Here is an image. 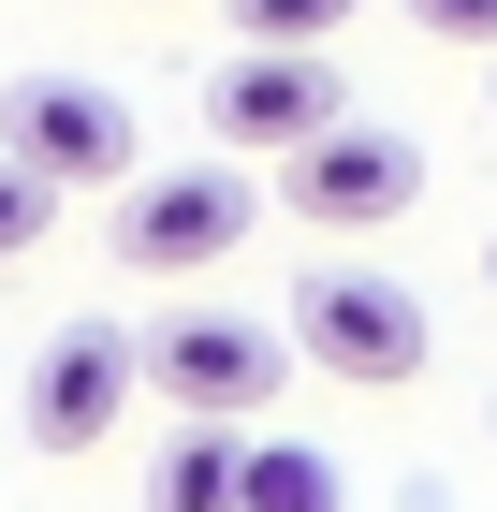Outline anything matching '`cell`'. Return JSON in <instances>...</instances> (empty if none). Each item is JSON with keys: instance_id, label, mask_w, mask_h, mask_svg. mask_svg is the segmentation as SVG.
Segmentation results:
<instances>
[{"instance_id": "ba28073f", "label": "cell", "mask_w": 497, "mask_h": 512, "mask_svg": "<svg viewBox=\"0 0 497 512\" xmlns=\"http://www.w3.org/2000/svg\"><path fill=\"white\" fill-rule=\"evenodd\" d=\"M147 512H249V425L176 410V439H161V469H147Z\"/></svg>"}, {"instance_id": "5bb4252c", "label": "cell", "mask_w": 497, "mask_h": 512, "mask_svg": "<svg viewBox=\"0 0 497 512\" xmlns=\"http://www.w3.org/2000/svg\"><path fill=\"white\" fill-rule=\"evenodd\" d=\"M483 74H497V59H483Z\"/></svg>"}, {"instance_id": "7c38bea8", "label": "cell", "mask_w": 497, "mask_h": 512, "mask_svg": "<svg viewBox=\"0 0 497 512\" xmlns=\"http://www.w3.org/2000/svg\"><path fill=\"white\" fill-rule=\"evenodd\" d=\"M410 30H439V44H483V59H497V0H410Z\"/></svg>"}, {"instance_id": "5b68a950", "label": "cell", "mask_w": 497, "mask_h": 512, "mask_svg": "<svg viewBox=\"0 0 497 512\" xmlns=\"http://www.w3.org/2000/svg\"><path fill=\"white\" fill-rule=\"evenodd\" d=\"M351 118V88L322 44H249V59H220L205 74V132H220L234 161H293L307 132H337Z\"/></svg>"}, {"instance_id": "8992f818", "label": "cell", "mask_w": 497, "mask_h": 512, "mask_svg": "<svg viewBox=\"0 0 497 512\" xmlns=\"http://www.w3.org/2000/svg\"><path fill=\"white\" fill-rule=\"evenodd\" d=\"M278 205L322 220V235H381V220H410V205H424V147H410V132H381V118H337V132H307V147H293Z\"/></svg>"}, {"instance_id": "3957f363", "label": "cell", "mask_w": 497, "mask_h": 512, "mask_svg": "<svg viewBox=\"0 0 497 512\" xmlns=\"http://www.w3.org/2000/svg\"><path fill=\"white\" fill-rule=\"evenodd\" d=\"M0 147L59 176V191H132V103L103 74H15L0 88Z\"/></svg>"}, {"instance_id": "52a82bcc", "label": "cell", "mask_w": 497, "mask_h": 512, "mask_svg": "<svg viewBox=\"0 0 497 512\" xmlns=\"http://www.w3.org/2000/svg\"><path fill=\"white\" fill-rule=\"evenodd\" d=\"M132 395H147V337L132 322H59L30 352V439L44 454H88V439H117Z\"/></svg>"}, {"instance_id": "277c9868", "label": "cell", "mask_w": 497, "mask_h": 512, "mask_svg": "<svg viewBox=\"0 0 497 512\" xmlns=\"http://www.w3.org/2000/svg\"><path fill=\"white\" fill-rule=\"evenodd\" d=\"M264 191L234 176V161H191V176H132L117 191V264L132 278H205L220 249H249Z\"/></svg>"}, {"instance_id": "30bf717a", "label": "cell", "mask_w": 497, "mask_h": 512, "mask_svg": "<svg viewBox=\"0 0 497 512\" xmlns=\"http://www.w3.org/2000/svg\"><path fill=\"white\" fill-rule=\"evenodd\" d=\"M220 15H234V44H337L366 0H220Z\"/></svg>"}, {"instance_id": "7a4b0ae2", "label": "cell", "mask_w": 497, "mask_h": 512, "mask_svg": "<svg viewBox=\"0 0 497 512\" xmlns=\"http://www.w3.org/2000/svg\"><path fill=\"white\" fill-rule=\"evenodd\" d=\"M293 352L337 366V381H424L439 322H424L410 278H381V264H322V278L293 293Z\"/></svg>"}, {"instance_id": "8fae6325", "label": "cell", "mask_w": 497, "mask_h": 512, "mask_svg": "<svg viewBox=\"0 0 497 512\" xmlns=\"http://www.w3.org/2000/svg\"><path fill=\"white\" fill-rule=\"evenodd\" d=\"M44 220H59V176H30V161L0 147V264H15V249H44Z\"/></svg>"}, {"instance_id": "4fadbf2b", "label": "cell", "mask_w": 497, "mask_h": 512, "mask_svg": "<svg viewBox=\"0 0 497 512\" xmlns=\"http://www.w3.org/2000/svg\"><path fill=\"white\" fill-rule=\"evenodd\" d=\"M483 278H497V249H483Z\"/></svg>"}, {"instance_id": "9c48e42d", "label": "cell", "mask_w": 497, "mask_h": 512, "mask_svg": "<svg viewBox=\"0 0 497 512\" xmlns=\"http://www.w3.org/2000/svg\"><path fill=\"white\" fill-rule=\"evenodd\" d=\"M249 512H337V454L322 439H249Z\"/></svg>"}, {"instance_id": "6da1fadb", "label": "cell", "mask_w": 497, "mask_h": 512, "mask_svg": "<svg viewBox=\"0 0 497 512\" xmlns=\"http://www.w3.org/2000/svg\"><path fill=\"white\" fill-rule=\"evenodd\" d=\"M293 381V322H234V308H176L147 322V395L161 410H205V425H249Z\"/></svg>"}]
</instances>
